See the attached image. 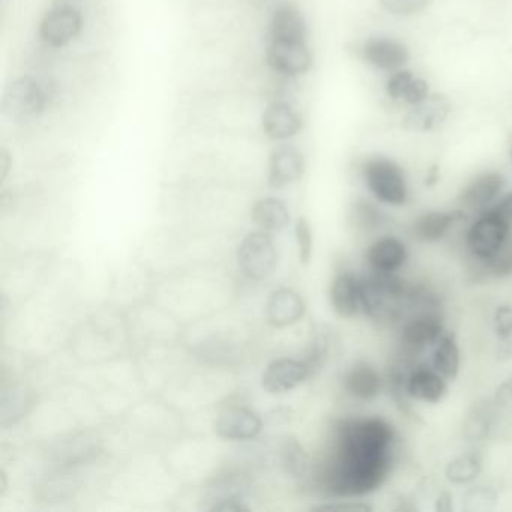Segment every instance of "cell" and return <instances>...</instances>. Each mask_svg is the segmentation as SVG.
I'll return each instance as SVG.
<instances>
[{
    "label": "cell",
    "mask_w": 512,
    "mask_h": 512,
    "mask_svg": "<svg viewBox=\"0 0 512 512\" xmlns=\"http://www.w3.org/2000/svg\"><path fill=\"white\" fill-rule=\"evenodd\" d=\"M400 434L380 415H352L334 421L319 485L332 499H364L391 478Z\"/></svg>",
    "instance_id": "obj_1"
},
{
    "label": "cell",
    "mask_w": 512,
    "mask_h": 512,
    "mask_svg": "<svg viewBox=\"0 0 512 512\" xmlns=\"http://www.w3.org/2000/svg\"><path fill=\"white\" fill-rule=\"evenodd\" d=\"M413 281L401 274H361L362 316L380 328H397L409 313Z\"/></svg>",
    "instance_id": "obj_2"
},
{
    "label": "cell",
    "mask_w": 512,
    "mask_h": 512,
    "mask_svg": "<svg viewBox=\"0 0 512 512\" xmlns=\"http://www.w3.org/2000/svg\"><path fill=\"white\" fill-rule=\"evenodd\" d=\"M448 328L445 310H428L412 313L397 326V350L395 355L409 362H421L430 352L437 338Z\"/></svg>",
    "instance_id": "obj_3"
},
{
    "label": "cell",
    "mask_w": 512,
    "mask_h": 512,
    "mask_svg": "<svg viewBox=\"0 0 512 512\" xmlns=\"http://www.w3.org/2000/svg\"><path fill=\"white\" fill-rule=\"evenodd\" d=\"M362 181L374 202L389 208H403L409 202V185L397 161L382 155L368 158L361 167Z\"/></svg>",
    "instance_id": "obj_4"
},
{
    "label": "cell",
    "mask_w": 512,
    "mask_h": 512,
    "mask_svg": "<svg viewBox=\"0 0 512 512\" xmlns=\"http://www.w3.org/2000/svg\"><path fill=\"white\" fill-rule=\"evenodd\" d=\"M512 238V224L493 209L479 212L464 232V248L470 262H484L508 244Z\"/></svg>",
    "instance_id": "obj_5"
},
{
    "label": "cell",
    "mask_w": 512,
    "mask_h": 512,
    "mask_svg": "<svg viewBox=\"0 0 512 512\" xmlns=\"http://www.w3.org/2000/svg\"><path fill=\"white\" fill-rule=\"evenodd\" d=\"M239 271L253 281L271 277L277 268L278 253L274 239L265 230L248 233L236 254Z\"/></svg>",
    "instance_id": "obj_6"
},
{
    "label": "cell",
    "mask_w": 512,
    "mask_h": 512,
    "mask_svg": "<svg viewBox=\"0 0 512 512\" xmlns=\"http://www.w3.org/2000/svg\"><path fill=\"white\" fill-rule=\"evenodd\" d=\"M347 397L356 403L371 404L386 392L385 371L370 361L353 362L341 377Z\"/></svg>",
    "instance_id": "obj_7"
},
{
    "label": "cell",
    "mask_w": 512,
    "mask_h": 512,
    "mask_svg": "<svg viewBox=\"0 0 512 512\" xmlns=\"http://www.w3.org/2000/svg\"><path fill=\"white\" fill-rule=\"evenodd\" d=\"M47 95L43 86L31 77L14 80L2 100V110L13 119H32L46 110Z\"/></svg>",
    "instance_id": "obj_8"
},
{
    "label": "cell",
    "mask_w": 512,
    "mask_h": 512,
    "mask_svg": "<svg viewBox=\"0 0 512 512\" xmlns=\"http://www.w3.org/2000/svg\"><path fill=\"white\" fill-rule=\"evenodd\" d=\"M410 251L397 235H379L364 251L365 269L377 274H401L409 263Z\"/></svg>",
    "instance_id": "obj_9"
},
{
    "label": "cell",
    "mask_w": 512,
    "mask_h": 512,
    "mask_svg": "<svg viewBox=\"0 0 512 512\" xmlns=\"http://www.w3.org/2000/svg\"><path fill=\"white\" fill-rule=\"evenodd\" d=\"M469 217L470 215L460 208L425 211L415 218L410 233L413 239L421 244H437L448 238L455 227L466 223Z\"/></svg>",
    "instance_id": "obj_10"
},
{
    "label": "cell",
    "mask_w": 512,
    "mask_h": 512,
    "mask_svg": "<svg viewBox=\"0 0 512 512\" xmlns=\"http://www.w3.org/2000/svg\"><path fill=\"white\" fill-rule=\"evenodd\" d=\"M406 391L413 403H442L449 392V380L439 371L434 370L428 362H416L409 370L406 379Z\"/></svg>",
    "instance_id": "obj_11"
},
{
    "label": "cell",
    "mask_w": 512,
    "mask_h": 512,
    "mask_svg": "<svg viewBox=\"0 0 512 512\" xmlns=\"http://www.w3.org/2000/svg\"><path fill=\"white\" fill-rule=\"evenodd\" d=\"M82 28L80 11L74 5L59 4L44 16L40 35L49 46L64 47L82 32Z\"/></svg>",
    "instance_id": "obj_12"
},
{
    "label": "cell",
    "mask_w": 512,
    "mask_h": 512,
    "mask_svg": "<svg viewBox=\"0 0 512 512\" xmlns=\"http://www.w3.org/2000/svg\"><path fill=\"white\" fill-rule=\"evenodd\" d=\"M505 178L499 172H484L464 187L458 196L457 208L466 214L476 215L491 208L503 194Z\"/></svg>",
    "instance_id": "obj_13"
},
{
    "label": "cell",
    "mask_w": 512,
    "mask_h": 512,
    "mask_svg": "<svg viewBox=\"0 0 512 512\" xmlns=\"http://www.w3.org/2000/svg\"><path fill=\"white\" fill-rule=\"evenodd\" d=\"M329 304L341 319H355L362 314L361 274L340 269L329 284Z\"/></svg>",
    "instance_id": "obj_14"
},
{
    "label": "cell",
    "mask_w": 512,
    "mask_h": 512,
    "mask_svg": "<svg viewBox=\"0 0 512 512\" xmlns=\"http://www.w3.org/2000/svg\"><path fill=\"white\" fill-rule=\"evenodd\" d=\"M311 62L313 58L307 43L271 40L266 50V64L283 76H301L310 70Z\"/></svg>",
    "instance_id": "obj_15"
},
{
    "label": "cell",
    "mask_w": 512,
    "mask_h": 512,
    "mask_svg": "<svg viewBox=\"0 0 512 512\" xmlns=\"http://www.w3.org/2000/svg\"><path fill=\"white\" fill-rule=\"evenodd\" d=\"M311 376L313 374L304 359H275L263 371L262 388L269 394H284L298 388Z\"/></svg>",
    "instance_id": "obj_16"
},
{
    "label": "cell",
    "mask_w": 512,
    "mask_h": 512,
    "mask_svg": "<svg viewBox=\"0 0 512 512\" xmlns=\"http://www.w3.org/2000/svg\"><path fill=\"white\" fill-rule=\"evenodd\" d=\"M503 410L493 397L481 398L472 404L463 419V437L472 445L485 442L493 436Z\"/></svg>",
    "instance_id": "obj_17"
},
{
    "label": "cell",
    "mask_w": 512,
    "mask_h": 512,
    "mask_svg": "<svg viewBox=\"0 0 512 512\" xmlns=\"http://www.w3.org/2000/svg\"><path fill=\"white\" fill-rule=\"evenodd\" d=\"M361 56L371 67L388 73L403 70L410 58L409 49L401 41L388 37H373L365 41Z\"/></svg>",
    "instance_id": "obj_18"
},
{
    "label": "cell",
    "mask_w": 512,
    "mask_h": 512,
    "mask_svg": "<svg viewBox=\"0 0 512 512\" xmlns=\"http://www.w3.org/2000/svg\"><path fill=\"white\" fill-rule=\"evenodd\" d=\"M451 101L442 94H430L421 103L410 106L409 112L404 116L403 125L406 130L433 131L443 125L451 115Z\"/></svg>",
    "instance_id": "obj_19"
},
{
    "label": "cell",
    "mask_w": 512,
    "mask_h": 512,
    "mask_svg": "<svg viewBox=\"0 0 512 512\" xmlns=\"http://www.w3.org/2000/svg\"><path fill=\"white\" fill-rule=\"evenodd\" d=\"M262 431V419L253 410L245 407H229L218 415L215 421V433L221 439L250 440Z\"/></svg>",
    "instance_id": "obj_20"
},
{
    "label": "cell",
    "mask_w": 512,
    "mask_h": 512,
    "mask_svg": "<svg viewBox=\"0 0 512 512\" xmlns=\"http://www.w3.org/2000/svg\"><path fill=\"white\" fill-rule=\"evenodd\" d=\"M304 172L305 161L301 151L295 146H281L272 152L269 160L268 185L274 190H281L299 181Z\"/></svg>",
    "instance_id": "obj_21"
},
{
    "label": "cell",
    "mask_w": 512,
    "mask_h": 512,
    "mask_svg": "<svg viewBox=\"0 0 512 512\" xmlns=\"http://www.w3.org/2000/svg\"><path fill=\"white\" fill-rule=\"evenodd\" d=\"M305 302L293 289L281 287L274 290L266 304V317L275 328L295 325L304 317Z\"/></svg>",
    "instance_id": "obj_22"
},
{
    "label": "cell",
    "mask_w": 512,
    "mask_h": 512,
    "mask_svg": "<svg viewBox=\"0 0 512 512\" xmlns=\"http://www.w3.org/2000/svg\"><path fill=\"white\" fill-rule=\"evenodd\" d=\"M428 353H430L428 364L439 371L446 380L454 382L460 376L461 347L457 334L452 329L446 328Z\"/></svg>",
    "instance_id": "obj_23"
},
{
    "label": "cell",
    "mask_w": 512,
    "mask_h": 512,
    "mask_svg": "<svg viewBox=\"0 0 512 512\" xmlns=\"http://www.w3.org/2000/svg\"><path fill=\"white\" fill-rule=\"evenodd\" d=\"M263 131L272 140H287L301 131L302 118L287 103H275L263 113Z\"/></svg>",
    "instance_id": "obj_24"
},
{
    "label": "cell",
    "mask_w": 512,
    "mask_h": 512,
    "mask_svg": "<svg viewBox=\"0 0 512 512\" xmlns=\"http://www.w3.org/2000/svg\"><path fill=\"white\" fill-rule=\"evenodd\" d=\"M484 470V454L481 449L473 448L455 455L454 458L445 464L443 476L448 484L455 487H469L473 482L478 481Z\"/></svg>",
    "instance_id": "obj_25"
},
{
    "label": "cell",
    "mask_w": 512,
    "mask_h": 512,
    "mask_svg": "<svg viewBox=\"0 0 512 512\" xmlns=\"http://www.w3.org/2000/svg\"><path fill=\"white\" fill-rule=\"evenodd\" d=\"M308 28L304 16L292 5H281L272 14L271 38L277 41L307 43Z\"/></svg>",
    "instance_id": "obj_26"
},
{
    "label": "cell",
    "mask_w": 512,
    "mask_h": 512,
    "mask_svg": "<svg viewBox=\"0 0 512 512\" xmlns=\"http://www.w3.org/2000/svg\"><path fill=\"white\" fill-rule=\"evenodd\" d=\"M386 92L392 101L415 106L430 95L428 83L413 76L410 71L398 70L386 82Z\"/></svg>",
    "instance_id": "obj_27"
},
{
    "label": "cell",
    "mask_w": 512,
    "mask_h": 512,
    "mask_svg": "<svg viewBox=\"0 0 512 512\" xmlns=\"http://www.w3.org/2000/svg\"><path fill=\"white\" fill-rule=\"evenodd\" d=\"M350 226L362 235L380 232L389 224V217L379 203L367 199H358L352 203L349 211Z\"/></svg>",
    "instance_id": "obj_28"
},
{
    "label": "cell",
    "mask_w": 512,
    "mask_h": 512,
    "mask_svg": "<svg viewBox=\"0 0 512 512\" xmlns=\"http://www.w3.org/2000/svg\"><path fill=\"white\" fill-rule=\"evenodd\" d=\"M470 275L475 283L503 281L512 278V238L490 259L484 260V262H472Z\"/></svg>",
    "instance_id": "obj_29"
},
{
    "label": "cell",
    "mask_w": 512,
    "mask_h": 512,
    "mask_svg": "<svg viewBox=\"0 0 512 512\" xmlns=\"http://www.w3.org/2000/svg\"><path fill=\"white\" fill-rule=\"evenodd\" d=\"M335 349V334L328 325H317L311 331L304 362L310 367L311 374L319 373L328 365Z\"/></svg>",
    "instance_id": "obj_30"
},
{
    "label": "cell",
    "mask_w": 512,
    "mask_h": 512,
    "mask_svg": "<svg viewBox=\"0 0 512 512\" xmlns=\"http://www.w3.org/2000/svg\"><path fill=\"white\" fill-rule=\"evenodd\" d=\"M251 218L254 223L265 232H280L290 223V212L287 206L275 197H266L256 202L251 209Z\"/></svg>",
    "instance_id": "obj_31"
},
{
    "label": "cell",
    "mask_w": 512,
    "mask_h": 512,
    "mask_svg": "<svg viewBox=\"0 0 512 512\" xmlns=\"http://www.w3.org/2000/svg\"><path fill=\"white\" fill-rule=\"evenodd\" d=\"M281 463L284 472L296 481H305L310 476V455L296 437L289 436L284 439L281 445Z\"/></svg>",
    "instance_id": "obj_32"
},
{
    "label": "cell",
    "mask_w": 512,
    "mask_h": 512,
    "mask_svg": "<svg viewBox=\"0 0 512 512\" xmlns=\"http://www.w3.org/2000/svg\"><path fill=\"white\" fill-rule=\"evenodd\" d=\"M499 500L500 491L496 485L473 482L461 496V509L464 512L493 511Z\"/></svg>",
    "instance_id": "obj_33"
},
{
    "label": "cell",
    "mask_w": 512,
    "mask_h": 512,
    "mask_svg": "<svg viewBox=\"0 0 512 512\" xmlns=\"http://www.w3.org/2000/svg\"><path fill=\"white\" fill-rule=\"evenodd\" d=\"M296 244H298L299 260L308 265L313 259L314 239L310 221L307 218H298L295 224Z\"/></svg>",
    "instance_id": "obj_34"
},
{
    "label": "cell",
    "mask_w": 512,
    "mask_h": 512,
    "mask_svg": "<svg viewBox=\"0 0 512 512\" xmlns=\"http://www.w3.org/2000/svg\"><path fill=\"white\" fill-rule=\"evenodd\" d=\"M377 2L392 16H413L421 13L431 4V0H377Z\"/></svg>",
    "instance_id": "obj_35"
},
{
    "label": "cell",
    "mask_w": 512,
    "mask_h": 512,
    "mask_svg": "<svg viewBox=\"0 0 512 512\" xmlns=\"http://www.w3.org/2000/svg\"><path fill=\"white\" fill-rule=\"evenodd\" d=\"M491 326L496 341L505 340L512 334V305L499 304L493 311Z\"/></svg>",
    "instance_id": "obj_36"
},
{
    "label": "cell",
    "mask_w": 512,
    "mask_h": 512,
    "mask_svg": "<svg viewBox=\"0 0 512 512\" xmlns=\"http://www.w3.org/2000/svg\"><path fill=\"white\" fill-rule=\"evenodd\" d=\"M314 511L373 512L374 506L362 499H332L313 508Z\"/></svg>",
    "instance_id": "obj_37"
},
{
    "label": "cell",
    "mask_w": 512,
    "mask_h": 512,
    "mask_svg": "<svg viewBox=\"0 0 512 512\" xmlns=\"http://www.w3.org/2000/svg\"><path fill=\"white\" fill-rule=\"evenodd\" d=\"M499 404L500 409L505 412V410L512 409V376L506 377L503 382H500L499 385L494 389V394L491 395Z\"/></svg>",
    "instance_id": "obj_38"
},
{
    "label": "cell",
    "mask_w": 512,
    "mask_h": 512,
    "mask_svg": "<svg viewBox=\"0 0 512 512\" xmlns=\"http://www.w3.org/2000/svg\"><path fill=\"white\" fill-rule=\"evenodd\" d=\"M490 209L512 224V191L503 193Z\"/></svg>",
    "instance_id": "obj_39"
},
{
    "label": "cell",
    "mask_w": 512,
    "mask_h": 512,
    "mask_svg": "<svg viewBox=\"0 0 512 512\" xmlns=\"http://www.w3.org/2000/svg\"><path fill=\"white\" fill-rule=\"evenodd\" d=\"M452 509H454V496L449 491H440L434 499V511L451 512Z\"/></svg>",
    "instance_id": "obj_40"
},
{
    "label": "cell",
    "mask_w": 512,
    "mask_h": 512,
    "mask_svg": "<svg viewBox=\"0 0 512 512\" xmlns=\"http://www.w3.org/2000/svg\"><path fill=\"white\" fill-rule=\"evenodd\" d=\"M496 356L499 361H512V334L505 340L496 341Z\"/></svg>",
    "instance_id": "obj_41"
},
{
    "label": "cell",
    "mask_w": 512,
    "mask_h": 512,
    "mask_svg": "<svg viewBox=\"0 0 512 512\" xmlns=\"http://www.w3.org/2000/svg\"><path fill=\"white\" fill-rule=\"evenodd\" d=\"M511 155H512V151H511Z\"/></svg>",
    "instance_id": "obj_42"
}]
</instances>
